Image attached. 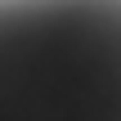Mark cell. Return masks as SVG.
Segmentation results:
<instances>
[{"instance_id":"obj_1","label":"cell","mask_w":121,"mask_h":121,"mask_svg":"<svg viewBox=\"0 0 121 121\" xmlns=\"http://www.w3.org/2000/svg\"><path fill=\"white\" fill-rule=\"evenodd\" d=\"M0 121H121V0H0Z\"/></svg>"}]
</instances>
